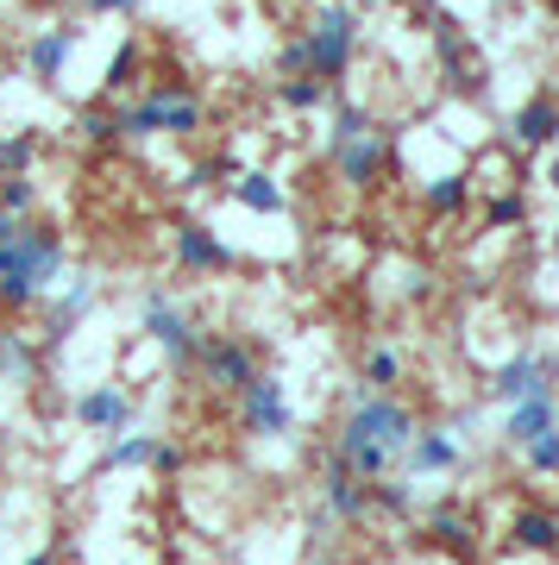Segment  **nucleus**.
Returning <instances> with one entry per match:
<instances>
[{
	"label": "nucleus",
	"instance_id": "obj_1",
	"mask_svg": "<svg viewBox=\"0 0 559 565\" xmlns=\"http://www.w3.org/2000/svg\"><path fill=\"white\" fill-rule=\"evenodd\" d=\"M415 440V415L397 403V396H378V390H365L359 403L346 408L340 422V446H334V459L371 484V478H390V465L402 459V446Z\"/></svg>",
	"mask_w": 559,
	"mask_h": 565
},
{
	"label": "nucleus",
	"instance_id": "obj_2",
	"mask_svg": "<svg viewBox=\"0 0 559 565\" xmlns=\"http://www.w3.org/2000/svg\"><path fill=\"white\" fill-rule=\"evenodd\" d=\"M70 245L51 221H7L0 233V308H32L63 277Z\"/></svg>",
	"mask_w": 559,
	"mask_h": 565
},
{
	"label": "nucleus",
	"instance_id": "obj_3",
	"mask_svg": "<svg viewBox=\"0 0 559 565\" xmlns=\"http://www.w3.org/2000/svg\"><path fill=\"white\" fill-rule=\"evenodd\" d=\"M114 120H120V139H133V145H151V139H196L201 126H208V102H201V88H189V82L151 76L139 95L114 102Z\"/></svg>",
	"mask_w": 559,
	"mask_h": 565
},
{
	"label": "nucleus",
	"instance_id": "obj_4",
	"mask_svg": "<svg viewBox=\"0 0 559 565\" xmlns=\"http://www.w3.org/2000/svg\"><path fill=\"white\" fill-rule=\"evenodd\" d=\"M296 39H302V51H308V76L340 88V82L352 76V63H359L365 20H359V7H346V0H320Z\"/></svg>",
	"mask_w": 559,
	"mask_h": 565
},
{
	"label": "nucleus",
	"instance_id": "obj_5",
	"mask_svg": "<svg viewBox=\"0 0 559 565\" xmlns=\"http://www.w3.org/2000/svg\"><path fill=\"white\" fill-rule=\"evenodd\" d=\"M139 327H145V340H151V345H164V359L177 364V371H189V364H196V352H201V327L189 321V315H182V302H170L164 289H151V296H145Z\"/></svg>",
	"mask_w": 559,
	"mask_h": 565
},
{
	"label": "nucleus",
	"instance_id": "obj_6",
	"mask_svg": "<svg viewBox=\"0 0 559 565\" xmlns=\"http://www.w3.org/2000/svg\"><path fill=\"white\" fill-rule=\"evenodd\" d=\"M240 427L252 434V440H283V434L296 427V408H289V390H283V377L259 371V377L240 390Z\"/></svg>",
	"mask_w": 559,
	"mask_h": 565
},
{
	"label": "nucleus",
	"instance_id": "obj_7",
	"mask_svg": "<svg viewBox=\"0 0 559 565\" xmlns=\"http://www.w3.org/2000/svg\"><path fill=\"white\" fill-rule=\"evenodd\" d=\"M540 390H559V359L553 352L521 345V352H509V359L491 371V396H497V403H521V396H540Z\"/></svg>",
	"mask_w": 559,
	"mask_h": 565
},
{
	"label": "nucleus",
	"instance_id": "obj_8",
	"mask_svg": "<svg viewBox=\"0 0 559 565\" xmlns=\"http://www.w3.org/2000/svg\"><path fill=\"white\" fill-rule=\"evenodd\" d=\"M82 25H39L32 39L20 44V63H25V76L39 82V88H57L63 82V70H70V57L82 51Z\"/></svg>",
	"mask_w": 559,
	"mask_h": 565
},
{
	"label": "nucleus",
	"instance_id": "obj_9",
	"mask_svg": "<svg viewBox=\"0 0 559 565\" xmlns=\"http://www.w3.org/2000/svg\"><path fill=\"white\" fill-rule=\"evenodd\" d=\"M196 364H201V377H208L214 390H226V396H240V390L259 377V359H252V345L226 340V333H201Z\"/></svg>",
	"mask_w": 559,
	"mask_h": 565
},
{
	"label": "nucleus",
	"instance_id": "obj_10",
	"mask_svg": "<svg viewBox=\"0 0 559 565\" xmlns=\"http://www.w3.org/2000/svg\"><path fill=\"white\" fill-rule=\"evenodd\" d=\"M327 163H334V177L346 182V189H371V182L390 170V132H365V139H352V145H334L327 151Z\"/></svg>",
	"mask_w": 559,
	"mask_h": 565
},
{
	"label": "nucleus",
	"instance_id": "obj_11",
	"mask_svg": "<svg viewBox=\"0 0 559 565\" xmlns=\"http://www.w3.org/2000/svg\"><path fill=\"white\" fill-rule=\"evenodd\" d=\"M170 252H177L182 270H196V277H214V270H233V245L220 239L214 226L201 221H182L170 226Z\"/></svg>",
	"mask_w": 559,
	"mask_h": 565
},
{
	"label": "nucleus",
	"instance_id": "obj_12",
	"mask_svg": "<svg viewBox=\"0 0 559 565\" xmlns=\"http://www.w3.org/2000/svg\"><path fill=\"white\" fill-rule=\"evenodd\" d=\"M70 415H76L88 434H133V396H126L120 384H95V390H82L76 403H70Z\"/></svg>",
	"mask_w": 559,
	"mask_h": 565
},
{
	"label": "nucleus",
	"instance_id": "obj_13",
	"mask_svg": "<svg viewBox=\"0 0 559 565\" xmlns=\"http://www.w3.org/2000/svg\"><path fill=\"white\" fill-rule=\"evenodd\" d=\"M509 145L516 151H553L559 145V95H528V102L509 114Z\"/></svg>",
	"mask_w": 559,
	"mask_h": 565
},
{
	"label": "nucleus",
	"instance_id": "obj_14",
	"mask_svg": "<svg viewBox=\"0 0 559 565\" xmlns=\"http://www.w3.org/2000/svg\"><path fill=\"white\" fill-rule=\"evenodd\" d=\"M95 302H101V282H95V277H76V282H70L57 302L44 308V345H63V340H70V333H76V327L95 315Z\"/></svg>",
	"mask_w": 559,
	"mask_h": 565
},
{
	"label": "nucleus",
	"instance_id": "obj_15",
	"mask_svg": "<svg viewBox=\"0 0 559 565\" xmlns=\"http://www.w3.org/2000/svg\"><path fill=\"white\" fill-rule=\"evenodd\" d=\"M397 465H409L415 478H446V471H460V440L453 434H440V427H415V440L402 446V459Z\"/></svg>",
	"mask_w": 559,
	"mask_h": 565
},
{
	"label": "nucleus",
	"instance_id": "obj_16",
	"mask_svg": "<svg viewBox=\"0 0 559 565\" xmlns=\"http://www.w3.org/2000/svg\"><path fill=\"white\" fill-rule=\"evenodd\" d=\"M553 427H559V390H540V396L509 403V415H503V440L528 446V440H540V434H553Z\"/></svg>",
	"mask_w": 559,
	"mask_h": 565
},
{
	"label": "nucleus",
	"instance_id": "obj_17",
	"mask_svg": "<svg viewBox=\"0 0 559 565\" xmlns=\"http://www.w3.org/2000/svg\"><path fill=\"white\" fill-rule=\"evenodd\" d=\"M434 51H440V70H446V88H453V95H465V88L484 95V63L472 57V44H465L446 20L434 25Z\"/></svg>",
	"mask_w": 559,
	"mask_h": 565
},
{
	"label": "nucleus",
	"instance_id": "obj_18",
	"mask_svg": "<svg viewBox=\"0 0 559 565\" xmlns=\"http://www.w3.org/2000/svg\"><path fill=\"white\" fill-rule=\"evenodd\" d=\"M226 195L245 207V214H289V189H283L271 170H240L226 182Z\"/></svg>",
	"mask_w": 559,
	"mask_h": 565
},
{
	"label": "nucleus",
	"instance_id": "obj_19",
	"mask_svg": "<svg viewBox=\"0 0 559 565\" xmlns=\"http://www.w3.org/2000/svg\"><path fill=\"white\" fill-rule=\"evenodd\" d=\"M509 546L553 559L559 553V515H547V509H516V515H509Z\"/></svg>",
	"mask_w": 559,
	"mask_h": 565
},
{
	"label": "nucleus",
	"instance_id": "obj_20",
	"mask_svg": "<svg viewBox=\"0 0 559 565\" xmlns=\"http://www.w3.org/2000/svg\"><path fill=\"white\" fill-rule=\"evenodd\" d=\"M421 207H428L434 221L465 214V207H472V177H465V170H440V177H428L421 182Z\"/></svg>",
	"mask_w": 559,
	"mask_h": 565
},
{
	"label": "nucleus",
	"instance_id": "obj_21",
	"mask_svg": "<svg viewBox=\"0 0 559 565\" xmlns=\"http://www.w3.org/2000/svg\"><path fill=\"white\" fill-rule=\"evenodd\" d=\"M44 352L32 333H0V384H39Z\"/></svg>",
	"mask_w": 559,
	"mask_h": 565
},
{
	"label": "nucleus",
	"instance_id": "obj_22",
	"mask_svg": "<svg viewBox=\"0 0 559 565\" xmlns=\"http://www.w3.org/2000/svg\"><path fill=\"white\" fill-rule=\"evenodd\" d=\"M320 497H327V509H334V515H340V522H365V484L359 478H352V471H346L340 459H327V478H320Z\"/></svg>",
	"mask_w": 559,
	"mask_h": 565
},
{
	"label": "nucleus",
	"instance_id": "obj_23",
	"mask_svg": "<svg viewBox=\"0 0 559 565\" xmlns=\"http://www.w3.org/2000/svg\"><path fill=\"white\" fill-rule=\"evenodd\" d=\"M139 76H145V44L120 39V51H114V63H107V76H101V102H126V95L139 88Z\"/></svg>",
	"mask_w": 559,
	"mask_h": 565
},
{
	"label": "nucleus",
	"instance_id": "obj_24",
	"mask_svg": "<svg viewBox=\"0 0 559 565\" xmlns=\"http://www.w3.org/2000/svg\"><path fill=\"white\" fill-rule=\"evenodd\" d=\"M334 82H320V76H289L277 82V107H289V114H320V107H334Z\"/></svg>",
	"mask_w": 559,
	"mask_h": 565
},
{
	"label": "nucleus",
	"instance_id": "obj_25",
	"mask_svg": "<svg viewBox=\"0 0 559 565\" xmlns=\"http://www.w3.org/2000/svg\"><path fill=\"white\" fill-rule=\"evenodd\" d=\"M365 132H378V120H371V107H365V102H352V95H334V120H327V151H334V145L365 139Z\"/></svg>",
	"mask_w": 559,
	"mask_h": 565
},
{
	"label": "nucleus",
	"instance_id": "obj_26",
	"mask_svg": "<svg viewBox=\"0 0 559 565\" xmlns=\"http://www.w3.org/2000/svg\"><path fill=\"white\" fill-rule=\"evenodd\" d=\"M151 459H158V434H120L101 452V471H151Z\"/></svg>",
	"mask_w": 559,
	"mask_h": 565
},
{
	"label": "nucleus",
	"instance_id": "obj_27",
	"mask_svg": "<svg viewBox=\"0 0 559 565\" xmlns=\"http://www.w3.org/2000/svg\"><path fill=\"white\" fill-rule=\"evenodd\" d=\"M32 163H39V132L32 126L0 132V177H32Z\"/></svg>",
	"mask_w": 559,
	"mask_h": 565
},
{
	"label": "nucleus",
	"instance_id": "obj_28",
	"mask_svg": "<svg viewBox=\"0 0 559 565\" xmlns=\"http://www.w3.org/2000/svg\"><path fill=\"white\" fill-rule=\"evenodd\" d=\"M359 377H365V390L390 396V384H402V352H397V345H371L365 364H359Z\"/></svg>",
	"mask_w": 559,
	"mask_h": 565
},
{
	"label": "nucleus",
	"instance_id": "obj_29",
	"mask_svg": "<svg viewBox=\"0 0 559 565\" xmlns=\"http://www.w3.org/2000/svg\"><path fill=\"white\" fill-rule=\"evenodd\" d=\"M428 534H434L446 553H460V559H472V546H478V541H472V522H465L460 509H440L434 522H428Z\"/></svg>",
	"mask_w": 559,
	"mask_h": 565
},
{
	"label": "nucleus",
	"instance_id": "obj_30",
	"mask_svg": "<svg viewBox=\"0 0 559 565\" xmlns=\"http://www.w3.org/2000/svg\"><path fill=\"white\" fill-rule=\"evenodd\" d=\"M528 221V195L521 189H497L491 195V207H484V233H509V226Z\"/></svg>",
	"mask_w": 559,
	"mask_h": 565
},
{
	"label": "nucleus",
	"instance_id": "obj_31",
	"mask_svg": "<svg viewBox=\"0 0 559 565\" xmlns=\"http://www.w3.org/2000/svg\"><path fill=\"white\" fill-rule=\"evenodd\" d=\"M76 132L88 145H114L120 139V120H114V102H95V107H82L76 114Z\"/></svg>",
	"mask_w": 559,
	"mask_h": 565
},
{
	"label": "nucleus",
	"instance_id": "obj_32",
	"mask_svg": "<svg viewBox=\"0 0 559 565\" xmlns=\"http://www.w3.org/2000/svg\"><path fill=\"white\" fill-rule=\"evenodd\" d=\"M32 207H39V182L32 177H0V214H7V221H25Z\"/></svg>",
	"mask_w": 559,
	"mask_h": 565
},
{
	"label": "nucleus",
	"instance_id": "obj_33",
	"mask_svg": "<svg viewBox=\"0 0 559 565\" xmlns=\"http://www.w3.org/2000/svg\"><path fill=\"white\" fill-rule=\"evenodd\" d=\"M521 459H528V471H535V478H559V427L521 446Z\"/></svg>",
	"mask_w": 559,
	"mask_h": 565
},
{
	"label": "nucleus",
	"instance_id": "obj_34",
	"mask_svg": "<svg viewBox=\"0 0 559 565\" xmlns=\"http://www.w3.org/2000/svg\"><path fill=\"white\" fill-rule=\"evenodd\" d=\"M277 76H283V82H289V76H308V51H302V39H289V44L277 51Z\"/></svg>",
	"mask_w": 559,
	"mask_h": 565
},
{
	"label": "nucleus",
	"instance_id": "obj_35",
	"mask_svg": "<svg viewBox=\"0 0 559 565\" xmlns=\"http://www.w3.org/2000/svg\"><path fill=\"white\" fill-rule=\"evenodd\" d=\"M139 7L145 0H88V13H101V20H107V13H114V20H133Z\"/></svg>",
	"mask_w": 559,
	"mask_h": 565
},
{
	"label": "nucleus",
	"instance_id": "obj_36",
	"mask_svg": "<svg viewBox=\"0 0 559 565\" xmlns=\"http://www.w3.org/2000/svg\"><path fill=\"white\" fill-rule=\"evenodd\" d=\"M151 471H182V446L158 440V459H151Z\"/></svg>",
	"mask_w": 559,
	"mask_h": 565
},
{
	"label": "nucleus",
	"instance_id": "obj_37",
	"mask_svg": "<svg viewBox=\"0 0 559 565\" xmlns=\"http://www.w3.org/2000/svg\"><path fill=\"white\" fill-rule=\"evenodd\" d=\"M547 189L559 195V145H553V158H547Z\"/></svg>",
	"mask_w": 559,
	"mask_h": 565
},
{
	"label": "nucleus",
	"instance_id": "obj_38",
	"mask_svg": "<svg viewBox=\"0 0 559 565\" xmlns=\"http://www.w3.org/2000/svg\"><path fill=\"white\" fill-rule=\"evenodd\" d=\"M25 565H57V559H51V553H39V559H25Z\"/></svg>",
	"mask_w": 559,
	"mask_h": 565
},
{
	"label": "nucleus",
	"instance_id": "obj_39",
	"mask_svg": "<svg viewBox=\"0 0 559 565\" xmlns=\"http://www.w3.org/2000/svg\"><path fill=\"white\" fill-rule=\"evenodd\" d=\"M0 233H7V214H0Z\"/></svg>",
	"mask_w": 559,
	"mask_h": 565
},
{
	"label": "nucleus",
	"instance_id": "obj_40",
	"mask_svg": "<svg viewBox=\"0 0 559 565\" xmlns=\"http://www.w3.org/2000/svg\"><path fill=\"white\" fill-rule=\"evenodd\" d=\"M327 565H334V559H327Z\"/></svg>",
	"mask_w": 559,
	"mask_h": 565
}]
</instances>
